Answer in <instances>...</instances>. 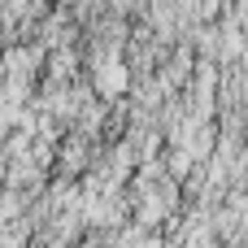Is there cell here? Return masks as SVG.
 <instances>
[{"label":"cell","mask_w":248,"mask_h":248,"mask_svg":"<svg viewBox=\"0 0 248 248\" xmlns=\"http://www.w3.org/2000/svg\"><path fill=\"white\" fill-rule=\"evenodd\" d=\"M92 61H96V92L105 100L122 96L126 92V61L122 57H92Z\"/></svg>","instance_id":"6da1fadb"}]
</instances>
